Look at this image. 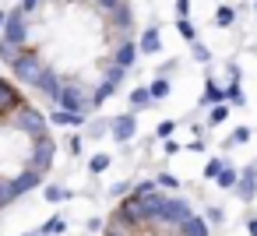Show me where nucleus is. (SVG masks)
Returning <instances> with one entry per match:
<instances>
[{"label": "nucleus", "instance_id": "37", "mask_svg": "<svg viewBox=\"0 0 257 236\" xmlns=\"http://www.w3.org/2000/svg\"><path fill=\"white\" fill-rule=\"evenodd\" d=\"M92 4H95V8H102V11H113L120 0H92Z\"/></svg>", "mask_w": 257, "mask_h": 236}, {"label": "nucleus", "instance_id": "23", "mask_svg": "<svg viewBox=\"0 0 257 236\" xmlns=\"http://www.w3.org/2000/svg\"><path fill=\"white\" fill-rule=\"evenodd\" d=\"M113 92H116V85H109V81H102V85H99V88L92 92V106H102V102H106V99H109Z\"/></svg>", "mask_w": 257, "mask_h": 236}, {"label": "nucleus", "instance_id": "22", "mask_svg": "<svg viewBox=\"0 0 257 236\" xmlns=\"http://www.w3.org/2000/svg\"><path fill=\"white\" fill-rule=\"evenodd\" d=\"M109 162H113V155H109V152H99V155H92V159H88V169L99 176V173H106V169H109Z\"/></svg>", "mask_w": 257, "mask_h": 236}, {"label": "nucleus", "instance_id": "14", "mask_svg": "<svg viewBox=\"0 0 257 236\" xmlns=\"http://www.w3.org/2000/svg\"><path fill=\"white\" fill-rule=\"evenodd\" d=\"M222 102H225V88H218V85L208 78V85H204V95H201V106H211V109H215V106H222Z\"/></svg>", "mask_w": 257, "mask_h": 236}, {"label": "nucleus", "instance_id": "29", "mask_svg": "<svg viewBox=\"0 0 257 236\" xmlns=\"http://www.w3.org/2000/svg\"><path fill=\"white\" fill-rule=\"evenodd\" d=\"M229 120V102H222V106H215L211 113H208V124L215 127V124H225Z\"/></svg>", "mask_w": 257, "mask_h": 236}, {"label": "nucleus", "instance_id": "33", "mask_svg": "<svg viewBox=\"0 0 257 236\" xmlns=\"http://www.w3.org/2000/svg\"><path fill=\"white\" fill-rule=\"evenodd\" d=\"M222 166H225V162H222V159H211V162H208V166H204V176H211V180H215V176H218V173H222Z\"/></svg>", "mask_w": 257, "mask_h": 236}, {"label": "nucleus", "instance_id": "27", "mask_svg": "<svg viewBox=\"0 0 257 236\" xmlns=\"http://www.w3.org/2000/svg\"><path fill=\"white\" fill-rule=\"evenodd\" d=\"M67 197H71V190H67V187H60V183H50V187H46V201H53V204H57V201H67Z\"/></svg>", "mask_w": 257, "mask_h": 236}, {"label": "nucleus", "instance_id": "11", "mask_svg": "<svg viewBox=\"0 0 257 236\" xmlns=\"http://www.w3.org/2000/svg\"><path fill=\"white\" fill-rule=\"evenodd\" d=\"M106 236H138V225L134 222H127L120 211H113V218H109V229H106Z\"/></svg>", "mask_w": 257, "mask_h": 236}, {"label": "nucleus", "instance_id": "30", "mask_svg": "<svg viewBox=\"0 0 257 236\" xmlns=\"http://www.w3.org/2000/svg\"><path fill=\"white\" fill-rule=\"evenodd\" d=\"M155 187H159V190H176L180 180H176L173 173H159V176H155Z\"/></svg>", "mask_w": 257, "mask_h": 236}, {"label": "nucleus", "instance_id": "44", "mask_svg": "<svg viewBox=\"0 0 257 236\" xmlns=\"http://www.w3.org/2000/svg\"><path fill=\"white\" fill-rule=\"evenodd\" d=\"M246 232H250V236H257V218H250V222H246Z\"/></svg>", "mask_w": 257, "mask_h": 236}, {"label": "nucleus", "instance_id": "34", "mask_svg": "<svg viewBox=\"0 0 257 236\" xmlns=\"http://www.w3.org/2000/svg\"><path fill=\"white\" fill-rule=\"evenodd\" d=\"M176 29H180V36H183V39H190V43H194V36H197V32H194V25H190L187 18H183V22H180Z\"/></svg>", "mask_w": 257, "mask_h": 236}, {"label": "nucleus", "instance_id": "35", "mask_svg": "<svg viewBox=\"0 0 257 236\" xmlns=\"http://www.w3.org/2000/svg\"><path fill=\"white\" fill-rule=\"evenodd\" d=\"M243 141H250V131H246V127H239V131H232V138H229V145H243Z\"/></svg>", "mask_w": 257, "mask_h": 236}, {"label": "nucleus", "instance_id": "10", "mask_svg": "<svg viewBox=\"0 0 257 236\" xmlns=\"http://www.w3.org/2000/svg\"><path fill=\"white\" fill-rule=\"evenodd\" d=\"M60 88H64V78L57 74V67H46V74H43V81H39V92H43V95H50V99L57 102Z\"/></svg>", "mask_w": 257, "mask_h": 236}, {"label": "nucleus", "instance_id": "45", "mask_svg": "<svg viewBox=\"0 0 257 236\" xmlns=\"http://www.w3.org/2000/svg\"><path fill=\"white\" fill-rule=\"evenodd\" d=\"M4 22H8V15H4V11H0V32H4Z\"/></svg>", "mask_w": 257, "mask_h": 236}, {"label": "nucleus", "instance_id": "16", "mask_svg": "<svg viewBox=\"0 0 257 236\" xmlns=\"http://www.w3.org/2000/svg\"><path fill=\"white\" fill-rule=\"evenodd\" d=\"M50 124H57V127H81V124H85V116L67 113V109H53V113H50Z\"/></svg>", "mask_w": 257, "mask_h": 236}, {"label": "nucleus", "instance_id": "47", "mask_svg": "<svg viewBox=\"0 0 257 236\" xmlns=\"http://www.w3.org/2000/svg\"><path fill=\"white\" fill-rule=\"evenodd\" d=\"M39 236H43V232H39Z\"/></svg>", "mask_w": 257, "mask_h": 236}, {"label": "nucleus", "instance_id": "19", "mask_svg": "<svg viewBox=\"0 0 257 236\" xmlns=\"http://www.w3.org/2000/svg\"><path fill=\"white\" fill-rule=\"evenodd\" d=\"M215 183H218L222 190H236V183H239V173H236V169L225 162V166H222V173L215 176Z\"/></svg>", "mask_w": 257, "mask_h": 236}, {"label": "nucleus", "instance_id": "39", "mask_svg": "<svg viewBox=\"0 0 257 236\" xmlns=\"http://www.w3.org/2000/svg\"><path fill=\"white\" fill-rule=\"evenodd\" d=\"M131 190H134V187H131L127 180H120V183H113V194H131Z\"/></svg>", "mask_w": 257, "mask_h": 236}, {"label": "nucleus", "instance_id": "7", "mask_svg": "<svg viewBox=\"0 0 257 236\" xmlns=\"http://www.w3.org/2000/svg\"><path fill=\"white\" fill-rule=\"evenodd\" d=\"M109 134H113V141H131L134 134H138V120L127 113V116H116V120H109Z\"/></svg>", "mask_w": 257, "mask_h": 236}, {"label": "nucleus", "instance_id": "5", "mask_svg": "<svg viewBox=\"0 0 257 236\" xmlns=\"http://www.w3.org/2000/svg\"><path fill=\"white\" fill-rule=\"evenodd\" d=\"M0 39H8L15 46H25L29 43V15L18 8V11H8V22H4V32H0Z\"/></svg>", "mask_w": 257, "mask_h": 236}, {"label": "nucleus", "instance_id": "2", "mask_svg": "<svg viewBox=\"0 0 257 236\" xmlns=\"http://www.w3.org/2000/svg\"><path fill=\"white\" fill-rule=\"evenodd\" d=\"M8 124H11L15 131H22V134H29L32 141H39V138H46V134H50V131H46V116H43L36 106H25V102L11 113V120H8Z\"/></svg>", "mask_w": 257, "mask_h": 236}, {"label": "nucleus", "instance_id": "31", "mask_svg": "<svg viewBox=\"0 0 257 236\" xmlns=\"http://www.w3.org/2000/svg\"><path fill=\"white\" fill-rule=\"evenodd\" d=\"M123 74H127V71H123V67H116V64H113V67H109V71H106V78H102V81H109V85H120V81H123Z\"/></svg>", "mask_w": 257, "mask_h": 236}, {"label": "nucleus", "instance_id": "20", "mask_svg": "<svg viewBox=\"0 0 257 236\" xmlns=\"http://www.w3.org/2000/svg\"><path fill=\"white\" fill-rule=\"evenodd\" d=\"M11 201H18V190H15V180H4V176H0V208H8Z\"/></svg>", "mask_w": 257, "mask_h": 236}, {"label": "nucleus", "instance_id": "42", "mask_svg": "<svg viewBox=\"0 0 257 236\" xmlns=\"http://www.w3.org/2000/svg\"><path fill=\"white\" fill-rule=\"evenodd\" d=\"M36 8H39V0H22V11H25V15L36 11Z\"/></svg>", "mask_w": 257, "mask_h": 236}, {"label": "nucleus", "instance_id": "38", "mask_svg": "<svg viewBox=\"0 0 257 236\" xmlns=\"http://www.w3.org/2000/svg\"><path fill=\"white\" fill-rule=\"evenodd\" d=\"M194 57H197V60H208V57H211V53H208V50H204V46H201V43H197V39H194Z\"/></svg>", "mask_w": 257, "mask_h": 236}, {"label": "nucleus", "instance_id": "17", "mask_svg": "<svg viewBox=\"0 0 257 236\" xmlns=\"http://www.w3.org/2000/svg\"><path fill=\"white\" fill-rule=\"evenodd\" d=\"M39 183H43V176H39V173H32V169H25L22 176H15V190H18V197H22L25 190H36Z\"/></svg>", "mask_w": 257, "mask_h": 236}, {"label": "nucleus", "instance_id": "1", "mask_svg": "<svg viewBox=\"0 0 257 236\" xmlns=\"http://www.w3.org/2000/svg\"><path fill=\"white\" fill-rule=\"evenodd\" d=\"M190 215H194V211H190V204H187L183 197H169V194H166V201H162L159 215L148 222V229H155V232H176Z\"/></svg>", "mask_w": 257, "mask_h": 236}, {"label": "nucleus", "instance_id": "15", "mask_svg": "<svg viewBox=\"0 0 257 236\" xmlns=\"http://www.w3.org/2000/svg\"><path fill=\"white\" fill-rule=\"evenodd\" d=\"M22 57H25V46H15V43H8V39H0V60H4L8 67H15Z\"/></svg>", "mask_w": 257, "mask_h": 236}, {"label": "nucleus", "instance_id": "46", "mask_svg": "<svg viewBox=\"0 0 257 236\" xmlns=\"http://www.w3.org/2000/svg\"><path fill=\"white\" fill-rule=\"evenodd\" d=\"M25 236H39V232H25Z\"/></svg>", "mask_w": 257, "mask_h": 236}, {"label": "nucleus", "instance_id": "26", "mask_svg": "<svg viewBox=\"0 0 257 236\" xmlns=\"http://www.w3.org/2000/svg\"><path fill=\"white\" fill-rule=\"evenodd\" d=\"M131 106H134V109H145V106H152V95H148V88H134V92H131Z\"/></svg>", "mask_w": 257, "mask_h": 236}, {"label": "nucleus", "instance_id": "3", "mask_svg": "<svg viewBox=\"0 0 257 236\" xmlns=\"http://www.w3.org/2000/svg\"><path fill=\"white\" fill-rule=\"evenodd\" d=\"M57 109H67V113L85 116L88 109H95V106H92V92H88L85 85H78V81H64V88H60V95H57Z\"/></svg>", "mask_w": 257, "mask_h": 236}, {"label": "nucleus", "instance_id": "41", "mask_svg": "<svg viewBox=\"0 0 257 236\" xmlns=\"http://www.w3.org/2000/svg\"><path fill=\"white\" fill-rule=\"evenodd\" d=\"M162 152H166V155H176V152H180V145H176V141H173V138H169V141H166V148H162Z\"/></svg>", "mask_w": 257, "mask_h": 236}, {"label": "nucleus", "instance_id": "18", "mask_svg": "<svg viewBox=\"0 0 257 236\" xmlns=\"http://www.w3.org/2000/svg\"><path fill=\"white\" fill-rule=\"evenodd\" d=\"M109 22L123 32V29H131V4H116L113 11H109Z\"/></svg>", "mask_w": 257, "mask_h": 236}, {"label": "nucleus", "instance_id": "25", "mask_svg": "<svg viewBox=\"0 0 257 236\" xmlns=\"http://www.w3.org/2000/svg\"><path fill=\"white\" fill-rule=\"evenodd\" d=\"M67 229V222L60 218V215H53V218H46V225H43V236H60Z\"/></svg>", "mask_w": 257, "mask_h": 236}, {"label": "nucleus", "instance_id": "43", "mask_svg": "<svg viewBox=\"0 0 257 236\" xmlns=\"http://www.w3.org/2000/svg\"><path fill=\"white\" fill-rule=\"evenodd\" d=\"M71 152H74V155H81V138H78V134L71 138Z\"/></svg>", "mask_w": 257, "mask_h": 236}, {"label": "nucleus", "instance_id": "13", "mask_svg": "<svg viewBox=\"0 0 257 236\" xmlns=\"http://www.w3.org/2000/svg\"><path fill=\"white\" fill-rule=\"evenodd\" d=\"M162 50V39H159V29H145L141 39H138V53H159Z\"/></svg>", "mask_w": 257, "mask_h": 236}, {"label": "nucleus", "instance_id": "21", "mask_svg": "<svg viewBox=\"0 0 257 236\" xmlns=\"http://www.w3.org/2000/svg\"><path fill=\"white\" fill-rule=\"evenodd\" d=\"M148 95H152V102L166 99V95H169V78H155V81L148 85Z\"/></svg>", "mask_w": 257, "mask_h": 236}, {"label": "nucleus", "instance_id": "9", "mask_svg": "<svg viewBox=\"0 0 257 236\" xmlns=\"http://www.w3.org/2000/svg\"><path fill=\"white\" fill-rule=\"evenodd\" d=\"M236 194H239L243 201H253V194H257V166H246V169L239 173V183H236Z\"/></svg>", "mask_w": 257, "mask_h": 236}, {"label": "nucleus", "instance_id": "4", "mask_svg": "<svg viewBox=\"0 0 257 236\" xmlns=\"http://www.w3.org/2000/svg\"><path fill=\"white\" fill-rule=\"evenodd\" d=\"M53 155H57V141L46 134V138H39V141H32V152H29V169L32 173H50V166H53Z\"/></svg>", "mask_w": 257, "mask_h": 236}, {"label": "nucleus", "instance_id": "32", "mask_svg": "<svg viewBox=\"0 0 257 236\" xmlns=\"http://www.w3.org/2000/svg\"><path fill=\"white\" fill-rule=\"evenodd\" d=\"M173 131H176V124H173V120H162V124H159V131H155V134H159V138H166V141H169V138H173Z\"/></svg>", "mask_w": 257, "mask_h": 236}, {"label": "nucleus", "instance_id": "40", "mask_svg": "<svg viewBox=\"0 0 257 236\" xmlns=\"http://www.w3.org/2000/svg\"><path fill=\"white\" fill-rule=\"evenodd\" d=\"M204 222H215V225H218V222H222V211H218V208H208V218H204Z\"/></svg>", "mask_w": 257, "mask_h": 236}, {"label": "nucleus", "instance_id": "8", "mask_svg": "<svg viewBox=\"0 0 257 236\" xmlns=\"http://www.w3.org/2000/svg\"><path fill=\"white\" fill-rule=\"evenodd\" d=\"M134 60H138V43L123 39V43L113 50V64H116V67H123V71H131V67H134Z\"/></svg>", "mask_w": 257, "mask_h": 236}, {"label": "nucleus", "instance_id": "36", "mask_svg": "<svg viewBox=\"0 0 257 236\" xmlns=\"http://www.w3.org/2000/svg\"><path fill=\"white\" fill-rule=\"evenodd\" d=\"M176 15H180V22L190 15V0H176Z\"/></svg>", "mask_w": 257, "mask_h": 236}, {"label": "nucleus", "instance_id": "28", "mask_svg": "<svg viewBox=\"0 0 257 236\" xmlns=\"http://www.w3.org/2000/svg\"><path fill=\"white\" fill-rule=\"evenodd\" d=\"M232 22H236V8H218V15H215V25L229 29Z\"/></svg>", "mask_w": 257, "mask_h": 236}, {"label": "nucleus", "instance_id": "6", "mask_svg": "<svg viewBox=\"0 0 257 236\" xmlns=\"http://www.w3.org/2000/svg\"><path fill=\"white\" fill-rule=\"evenodd\" d=\"M11 71H15V78H18V81H25V85H32V88H39V81H43V74H46V64H43L36 53H25Z\"/></svg>", "mask_w": 257, "mask_h": 236}, {"label": "nucleus", "instance_id": "12", "mask_svg": "<svg viewBox=\"0 0 257 236\" xmlns=\"http://www.w3.org/2000/svg\"><path fill=\"white\" fill-rule=\"evenodd\" d=\"M173 236H211V232H208V222H204L201 215H190V218H187Z\"/></svg>", "mask_w": 257, "mask_h": 236}, {"label": "nucleus", "instance_id": "24", "mask_svg": "<svg viewBox=\"0 0 257 236\" xmlns=\"http://www.w3.org/2000/svg\"><path fill=\"white\" fill-rule=\"evenodd\" d=\"M225 102H229V106H243V102H246V95L239 92V81H229V88H225Z\"/></svg>", "mask_w": 257, "mask_h": 236}]
</instances>
